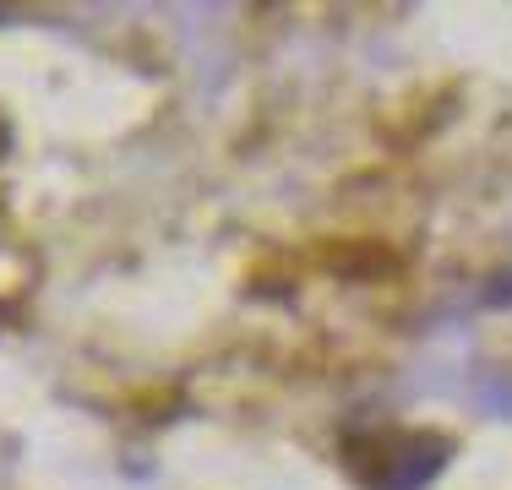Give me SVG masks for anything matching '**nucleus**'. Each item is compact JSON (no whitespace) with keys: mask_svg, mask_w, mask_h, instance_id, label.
Returning a JSON list of instances; mask_svg holds the SVG:
<instances>
[{"mask_svg":"<svg viewBox=\"0 0 512 490\" xmlns=\"http://www.w3.org/2000/svg\"><path fill=\"white\" fill-rule=\"evenodd\" d=\"M485 403H491V409H502V414H512V382H502L496 392H485Z\"/></svg>","mask_w":512,"mask_h":490,"instance_id":"obj_1","label":"nucleus"}]
</instances>
